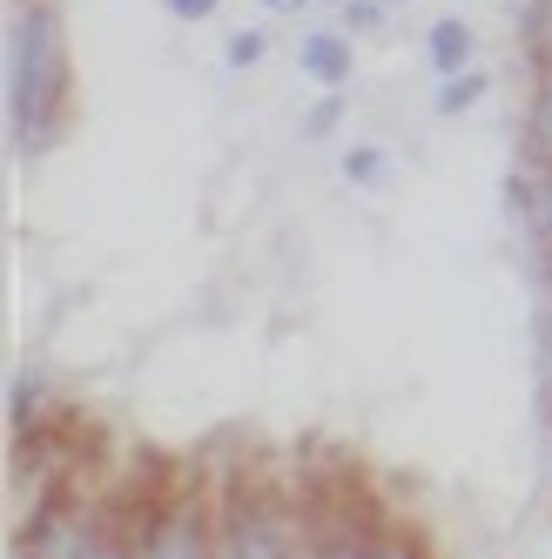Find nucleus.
<instances>
[{
  "mask_svg": "<svg viewBox=\"0 0 552 559\" xmlns=\"http://www.w3.org/2000/svg\"><path fill=\"white\" fill-rule=\"evenodd\" d=\"M55 102H61V27L41 8H21L8 27V108H14L21 155L41 148Z\"/></svg>",
  "mask_w": 552,
  "mask_h": 559,
  "instance_id": "1",
  "label": "nucleus"
},
{
  "mask_svg": "<svg viewBox=\"0 0 552 559\" xmlns=\"http://www.w3.org/2000/svg\"><path fill=\"white\" fill-rule=\"evenodd\" d=\"M303 74H310V82H324V88H344L350 82V41H344L337 27L303 34Z\"/></svg>",
  "mask_w": 552,
  "mask_h": 559,
  "instance_id": "2",
  "label": "nucleus"
},
{
  "mask_svg": "<svg viewBox=\"0 0 552 559\" xmlns=\"http://www.w3.org/2000/svg\"><path fill=\"white\" fill-rule=\"evenodd\" d=\"M424 55H431V68H439V74H458V68L471 61V27H465V21H431Z\"/></svg>",
  "mask_w": 552,
  "mask_h": 559,
  "instance_id": "3",
  "label": "nucleus"
},
{
  "mask_svg": "<svg viewBox=\"0 0 552 559\" xmlns=\"http://www.w3.org/2000/svg\"><path fill=\"white\" fill-rule=\"evenodd\" d=\"M492 82L485 74H471V68H458V74H445V88H439V115H465L471 102H479Z\"/></svg>",
  "mask_w": 552,
  "mask_h": 559,
  "instance_id": "4",
  "label": "nucleus"
},
{
  "mask_svg": "<svg viewBox=\"0 0 552 559\" xmlns=\"http://www.w3.org/2000/svg\"><path fill=\"white\" fill-rule=\"evenodd\" d=\"M344 176L358 182V189H377V182L391 176V155H384V148H350V155H344Z\"/></svg>",
  "mask_w": 552,
  "mask_h": 559,
  "instance_id": "5",
  "label": "nucleus"
},
{
  "mask_svg": "<svg viewBox=\"0 0 552 559\" xmlns=\"http://www.w3.org/2000/svg\"><path fill=\"white\" fill-rule=\"evenodd\" d=\"M384 8H391V0H350V8H344V27H350V34H377V27H384Z\"/></svg>",
  "mask_w": 552,
  "mask_h": 559,
  "instance_id": "6",
  "label": "nucleus"
},
{
  "mask_svg": "<svg viewBox=\"0 0 552 559\" xmlns=\"http://www.w3.org/2000/svg\"><path fill=\"white\" fill-rule=\"evenodd\" d=\"M263 48H269V34H256V27H250V34H236V41H229V68H256Z\"/></svg>",
  "mask_w": 552,
  "mask_h": 559,
  "instance_id": "7",
  "label": "nucleus"
},
{
  "mask_svg": "<svg viewBox=\"0 0 552 559\" xmlns=\"http://www.w3.org/2000/svg\"><path fill=\"white\" fill-rule=\"evenodd\" d=\"M337 115H344V102H337V88H331L317 108H310V122H303V129H310V135H331V129H337Z\"/></svg>",
  "mask_w": 552,
  "mask_h": 559,
  "instance_id": "8",
  "label": "nucleus"
},
{
  "mask_svg": "<svg viewBox=\"0 0 552 559\" xmlns=\"http://www.w3.org/2000/svg\"><path fill=\"white\" fill-rule=\"evenodd\" d=\"M216 8H223V0H169V14H176V21H209Z\"/></svg>",
  "mask_w": 552,
  "mask_h": 559,
  "instance_id": "9",
  "label": "nucleus"
},
{
  "mask_svg": "<svg viewBox=\"0 0 552 559\" xmlns=\"http://www.w3.org/2000/svg\"><path fill=\"white\" fill-rule=\"evenodd\" d=\"M236 559H276V539L269 533H250L243 546H236Z\"/></svg>",
  "mask_w": 552,
  "mask_h": 559,
  "instance_id": "10",
  "label": "nucleus"
},
{
  "mask_svg": "<svg viewBox=\"0 0 552 559\" xmlns=\"http://www.w3.org/2000/svg\"><path fill=\"white\" fill-rule=\"evenodd\" d=\"M263 8H269V14H297V8H303V0H263Z\"/></svg>",
  "mask_w": 552,
  "mask_h": 559,
  "instance_id": "11",
  "label": "nucleus"
},
{
  "mask_svg": "<svg viewBox=\"0 0 552 559\" xmlns=\"http://www.w3.org/2000/svg\"><path fill=\"white\" fill-rule=\"evenodd\" d=\"M391 8H398V0H391Z\"/></svg>",
  "mask_w": 552,
  "mask_h": 559,
  "instance_id": "12",
  "label": "nucleus"
}]
</instances>
